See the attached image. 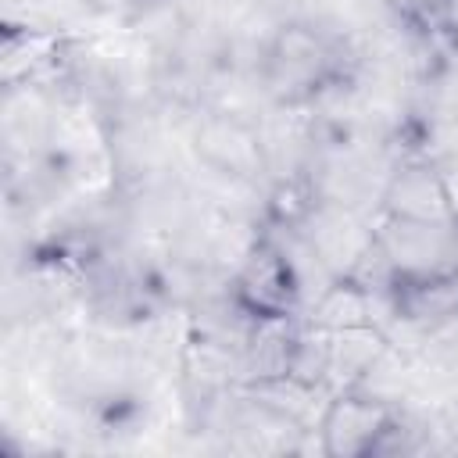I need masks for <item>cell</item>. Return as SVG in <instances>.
<instances>
[{
	"label": "cell",
	"mask_w": 458,
	"mask_h": 458,
	"mask_svg": "<svg viewBox=\"0 0 458 458\" xmlns=\"http://www.w3.org/2000/svg\"><path fill=\"white\" fill-rule=\"evenodd\" d=\"M351 79L344 43L315 21H283L258 54V86L272 107H315L333 86Z\"/></svg>",
	"instance_id": "obj_1"
},
{
	"label": "cell",
	"mask_w": 458,
	"mask_h": 458,
	"mask_svg": "<svg viewBox=\"0 0 458 458\" xmlns=\"http://www.w3.org/2000/svg\"><path fill=\"white\" fill-rule=\"evenodd\" d=\"M225 293L247 318L297 315V308L304 301V279H301L286 243L279 240V233L261 229L258 243L247 250V258L229 276Z\"/></svg>",
	"instance_id": "obj_2"
},
{
	"label": "cell",
	"mask_w": 458,
	"mask_h": 458,
	"mask_svg": "<svg viewBox=\"0 0 458 458\" xmlns=\"http://www.w3.org/2000/svg\"><path fill=\"white\" fill-rule=\"evenodd\" d=\"M190 150L211 179L258 186L272 172L265 129L240 111L211 107L197 114L193 132H190Z\"/></svg>",
	"instance_id": "obj_3"
},
{
	"label": "cell",
	"mask_w": 458,
	"mask_h": 458,
	"mask_svg": "<svg viewBox=\"0 0 458 458\" xmlns=\"http://www.w3.org/2000/svg\"><path fill=\"white\" fill-rule=\"evenodd\" d=\"M401 404H390L365 390H340L329 394L315 437L318 451L329 458H372L379 454Z\"/></svg>",
	"instance_id": "obj_4"
},
{
	"label": "cell",
	"mask_w": 458,
	"mask_h": 458,
	"mask_svg": "<svg viewBox=\"0 0 458 458\" xmlns=\"http://www.w3.org/2000/svg\"><path fill=\"white\" fill-rule=\"evenodd\" d=\"M376 240L401 276L458 272V222H408L379 215Z\"/></svg>",
	"instance_id": "obj_5"
},
{
	"label": "cell",
	"mask_w": 458,
	"mask_h": 458,
	"mask_svg": "<svg viewBox=\"0 0 458 458\" xmlns=\"http://www.w3.org/2000/svg\"><path fill=\"white\" fill-rule=\"evenodd\" d=\"M379 211L390 218H408V222H454L437 157L429 154L401 157L383 179Z\"/></svg>",
	"instance_id": "obj_6"
},
{
	"label": "cell",
	"mask_w": 458,
	"mask_h": 458,
	"mask_svg": "<svg viewBox=\"0 0 458 458\" xmlns=\"http://www.w3.org/2000/svg\"><path fill=\"white\" fill-rule=\"evenodd\" d=\"M390 336L379 326H347L329 333V369H326V390H354L369 369L386 354Z\"/></svg>",
	"instance_id": "obj_7"
},
{
	"label": "cell",
	"mask_w": 458,
	"mask_h": 458,
	"mask_svg": "<svg viewBox=\"0 0 458 458\" xmlns=\"http://www.w3.org/2000/svg\"><path fill=\"white\" fill-rule=\"evenodd\" d=\"M136 4H154V0H136Z\"/></svg>",
	"instance_id": "obj_8"
}]
</instances>
